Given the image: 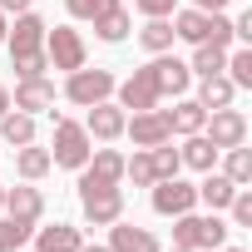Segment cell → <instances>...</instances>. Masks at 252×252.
I'll list each match as a JSON object with an SVG mask.
<instances>
[{
    "instance_id": "19",
    "label": "cell",
    "mask_w": 252,
    "mask_h": 252,
    "mask_svg": "<svg viewBox=\"0 0 252 252\" xmlns=\"http://www.w3.org/2000/svg\"><path fill=\"white\" fill-rule=\"evenodd\" d=\"M35 237V252H79V227H69V222H55V227H35L30 232Z\"/></svg>"
},
{
    "instance_id": "2",
    "label": "cell",
    "mask_w": 252,
    "mask_h": 252,
    "mask_svg": "<svg viewBox=\"0 0 252 252\" xmlns=\"http://www.w3.org/2000/svg\"><path fill=\"white\" fill-rule=\"evenodd\" d=\"M89 144H94V139L84 134V124L55 114V144H50V158H55L60 168H74V173H79V168L89 163V154H94Z\"/></svg>"
},
{
    "instance_id": "5",
    "label": "cell",
    "mask_w": 252,
    "mask_h": 252,
    "mask_svg": "<svg viewBox=\"0 0 252 252\" xmlns=\"http://www.w3.org/2000/svg\"><path fill=\"white\" fill-rule=\"evenodd\" d=\"M79 208H84V218H89L94 227H109V222L124 218V188H119V183H114V188L79 183Z\"/></svg>"
},
{
    "instance_id": "38",
    "label": "cell",
    "mask_w": 252,
    "mask_h": 252,
    "mask_svg": "<svg viewBox=\"0 0 252 252\" xmlns=\"http://www.w3.org/2000/svg\"><path fill=\"white\" fill-rule=\"evenodd\" d=\"M35 5V0H0V10H5V15H25Z\"/></svg>"
},
{
    "instance_id": "42",
    "label": "cell",
    "mask_w": 252,
    "mask_h": 252,
    "mask_svg": "<svg viewBox=\"0 0 252 252\" xmlns=\"http://www.w3.org/2000/svg\"><path fill=\"white\" fill-rule=\"evenodd\" d=\"M5 30H10V15H5V10H0V40H5Z\"/></svg>"
},
{
    "instance_id": "4",
    "label": "cell",
    "mask_w": 252,
    "mask_h": 252,
    "mask_svg": "<svg viewBox=\"0 0 252 252\" xmlns=\"http://www.w3.org/2000/svg\"><path fill=\"white\" fill-rule=\"evenodd\" d=\"M114 84H119V79H114L109 69H89V64H84V69H74V74L64 79V99L79 104V109H89V104L114 99Z\"/></svg>"
},
{
    "instance_id": "25",
    "label": "cell",
    "mask_w": 252,
    "mask_h": 252,
    "mask_svg": "<svg viewBox=\"0 0 252 252\" xmlns=\"http://www.w3.org/2000/svg\"><path fill=\"white\" fill-rule=\"evenodd\" d=\"M0 139L5 144H15V149H25V144H35V114H0Z\"/></svg>"
},
{
    "instance_id": "15",
    "label": "cell",
    "mask_w": 252,
    "mask_h": 252,
    "mask_svg": "<svg viewBox=\"0 0 252 252\" xmlns=\"http://www.w3.org/2000/svg\"><path fill=\"white\" fill-rule=\"evenodd\" d=\"M109 252H163L158 237L149 227H134V222H109Z\"/></svg>"
},
{
    "instance_id": "41",
    "label": "cell",
    "mask_w": 252,
    "mask_h": 252,
    "mask_svg": "<svg viewBox=\"0 0 252 252\" xmlns=\"http://www.w3.org/2000/svg\"><path fill=\"white\" fill-rule=\"evenodd\" d=\"M0 114H10V89L0 84Z\"/></svg>"
},
{
    "instance_id": "24",
    "label": "cell",
    "mask_w": 252,
    "mask_h": 252,
    "mask_svg": "<svg viewBox=\"0 0 252 252\" xmlns=\"http://www.w3.org/2000/svg\"><path fill=\"white\" fill-rule=\"evenodd\" d=\"M232 99H237V84H232L227 74H208L203 89H198V104H203L208 114H213V109H227Z\"/></svg>"
},
{
    "instance_id": "6",
    "label": "cell",
    "mask_w": 252,
    "mask_h": 252,
    "mask_svg": "<svg viewBox=\"0 0 252 252\" xmlns=\"http://www.w3.org/2000/svg\"><path fill=\"white\" fill-rule=\"evenodd\" d=\"M203 134L213 139V149L222 154V149H237V144H247V114L242 109H213L208 114V124H203Z\"/></svg>"
},
{
    "instance_id": "27",
    "label": "cell",
    "mask_w": 252,
    "mask_h": 252,
    "mask_svg": "<svg viewBox=\"0 0 252 252\" xmlns=\"http://www.w3.org/2000/svg\"><path fill=\"white\" fill-rule=\"evenodd\" d=\"M173 40H178V35H173V25H168V20H149V25L139 30V45H144L149 55H168V50H173Z\"/></svg>"
},
{
    "instance_id": "1",
    "label": "cell",
    "mask_w": 252,
    "mask_h": 252,
    "mask_svg": "<svg viewBox=\"0 0 252 252\" xmlns=\"http://www.w3.org/2000/svg\"><path fill=\"white\" fill-rule=\"evenodd\" d=\"M173 242H178V247H193V252H218V247L227 242V222H222L218 213L198 218V213L188 208V213L173 218Z\"/></svg>"
},
{
    "instance_id": "33",
    "label": "cell",
    "mask_w": 252,
    "mask_h": 252,
    "mask_svg": "<svg viewBox=\"0 0 252 252\" xmlns=\"http://www.w3.org/2000/svg\"><path fill=\"white\" fill-rule=\"evenodd\" d=\"M10 64H15L20 79H35V74L50 69V55H45V50H35V55H10Z\"/></svg>"
},
{
    "instance_id": "8",
    "label": "cell",
    "mask_w": 252,
    "mask_h": 252,
    "mask_svg": "<svg viewBox=\"0 0 252 252\" xmlns=\"http://www.w3.org/2000/svg\"><path fill=\"white\" fill-rule=\"evenodd\" d=\"M114 94H119V109H158V84H154V69L144 64V69H134L129 79H119L114 84Z\"/></svg>"
},
{
    "instance_id": "13",
    "label": "cell",
    "mask_w": 252,
    "mask_h": 252,
    "mask_svg": "<svg viewBox=\"0 0 252 252\" xmlns=\"http://www.w3.org/2000/svg\"><path fill=\"white\" fill-rule=\"evenodd\" d=\"M79 183H99V188L124 183V154H119V149H94L89 163L79 168Z\"/></svg>"
},
{
    "instance_id": "3",
    "label": "cell",
    "mask_w": 252,
    "mask_h": 252,
    "mask_svg": "<svg viewBox=\"0 0 252 252\" xmlns=\"http://www.w3.org/2000/svg\"><path fill=\"white\" fill-rule=\"evenodd\" d=\"M45 55H50V69H64V74L84 69V60H89L84 35H79L74 25H55V30H45Z\"/></svg>"
},
{
    "instance_id": "11",
    "label": "cell",
    "mask_w": 252,
    "mask_h": 252,
    "mask_svg": "<svg viewBox=\"0 0 252 252\" xmlns=\"http://www.w3.org/2000/svg\"><path fill=\"white\" fill-rule=\"evenodd\" d=\"M10 109H20V114H55V84H50L45 74L20 79L15 94H10Z\"/></svg>"
},
{
    "instance_id": "10",
    "label": "cell",
    "mask_w": 252,
    "mask_h": 252,
    "mask_svg": "<svg viewBox=\"0 0 252 252\" xmlns=\"http://www.w3.org/2000/svg\"><path fill=\"white\" fill-rule=\"evenodd\" d=\"M124 119H129V109H119V104H89V119H84V134L99 139V144H114L124 139Z\"/></svg>"
},
{
    "instance_id": "39",
    "label": "cell",
    "mask_w": 252,
    "mask_h": 252,
    "mask_svg": "<svg viewBox=\"0 0 252 252\" xmlns=\"http://www.w3.org/2000/svg\"><path fill=\"white\" fill-rule=\"evenodd\" d=\"M193 10H208L213 15V10H227V0H193Z\"/></svg>"
},
{
    "instance_id": "44",
    "label": "cell",
    "mask_w": 252,
    "mask_h": 252,
    "mask_svg": "<svg viewBox=\"0 0 252 252\" xmlns=\"http://www.w3.org/2000/svg\"><path fill=\"white\" fill-rule=\"evenodd\" d=\"M218 252H242V247H227V242H222V247H218Z\"/></svg>"
},
{
    "instance_id": "12",
    "label": "cell",
    "mask_w": 252,
    "mask_h": 252,
    "mask_svg": "<svg viewBox=\"0 0 252 252\" xmlns=\"http://www.w3.org/2000/svg\"><path fill=\"white\" fill-rule=\"evenodd\" d=\"M45 20L35 15V10H25V15H15V25L5 30V45H10V55H35V50H45Z\"/></svg>"
},
{
    "instance_id": "21",
    "label": "cell",
    "mask_w": 252,
    "mask_h": 252,
    "mask_svg": "<svg viewBox=\"0 0 252 252\" xmlns=\"http://www.w3.org/2000/svg\"><path fill=\"white\" fill-rule=\"evenodd\" d=\"M232 193H237V183H232L227 173H218V168H208L203 183H198V203H208L213 213H222V208L232 203Z\"/></svg>"
},
{
    "instance_id": "46",
    "label": "cell",
    "mask_w": 252,
    "mask_h": 252,
    "mask_svg": "<svg viewBox=\"0 0 252 252\" xmlns=\"http://www.w3.org/2000/svg\"><path fill=\"white\" fill-rule=\"evenodd\" d=\"M15 252H30V247H15Z\"/></svg>"
},
{
    "instance_id": "14",
    "label": "cell",
    "mask_w": 252,
    "mask_h": 252,
    "mask_svg": "<svg viewBox=\"0 0 252 252\" xmlns=\"http://www.w3.org/2000/svg\"><path fill=\"white\" fill-rule=\"evenodd\" d=\"M149 69H154L158 99H163V94H188V84H193V69H188L183 60H173V55H154Z\"/></svg>"
},
{
    "instance_id": "26",
    "label": "cell",
    "mask_w": 252,
    "mask_h": 252,
    "mask_svg": "<svg viewBox=\"0 0 252 252\" xmlns=\"http://www.w3.org/2000/svg\"><path fill=\"white\" fill-rule=\"evenodd\" d=\"M222 64H227V50L222 45H193V60H188V69L198 74V79H208V74H222Z\"/></svg>"
},
{
    "instance_id": "35",
    "label": "cell",
    "mask_w": 252,
    "mask_h": 252,
    "mask_svg": "<svg viewBox=\"0 0 252 252\" xmlns=\"http://www.w3.org/2000/svg\"><path fill=\"white\" fill-rule=\"evenodd\" d=\"M227 213H232V222H237V227H252V193H247V188H237V193H232V203H227Z\"/></svg>"
},
{
    "instance_id": "36",
    "label": "cell",
    "mask_w": 252,
    "mask_h": 252,
    "mask_svg": "<svg viewBox=\"0 0 252 252\" xmlns=\"http://www.w3.org/2000/svg\"><path fill=\"white\" fill-rule=\"evenodd\" d=\"M134 10L149 15V20H168V15L178 10V0H134Z\"/></svg>"
},
{
    "instance_id": "34",
    "label": "cell",
    "mask_w": 252,
    "mask_h": 252,
    "mask_svg": "<svg viewBox=\"0 0 252 252\" xmlns=\"http://www.w3.org/2000/svg\"><path fill=\"white\" fill-rule=\"evenodd\" d=\"M109 5H119V0H64V10H69L74 20H94V15H104Z\"/></svg>"
},
{
    "instance_id": "9",
    "label": "cell",
    "mask_w": 252,
    "mask_h": 252,
    "mask_svg": "<svg viewBox=\"0 0 252 252\" xmlns=\"http://www.w3.org/2000/svg\"><path fill=\"white\" fill-rule=\"evenodd\" d=\"M198 203V183H183V178H158L154 183V213L158 218H178Z\"/></svg>"
},
{
    "instance_id": "32",
    "label": "cell",
    "mask_w": 252,
    "mask_h": 252,
    "mask_svg": "<svg viewBox=\"0 0 252 252\" xmlns=\"http://www.w3.org/2000/svg\"><path fill=\"white\" fill-rule=\"evenodd\" d=\"M168 144H173V139H168ZM168 144L149 149V158H154V173H158V178H178V173H183V158H178V149H168Z\"/></svg>"
},
{
    "instance_id": "7",
    "label": "cell",
    "mask_w": 252,
    "mask_h": 252,
    "mask_svg": "<svg viewBox=\"0 0 252 252\" xmlns=\"http://www.w3.org/2000/svg\"><path fill=\"white\" fill-rule=\"evenodd\" d=\"M124 134L134 139V149H158V144H168V139H173L163 109H139L134 119H124Z\"/></svg>"
},
{
    "instance_id": "20",
    "label": "cell",
    "mask_w": 252,
    "mask_h": 252,
    "mask_svg": "<svg viewBox=\"0 0 252 252\" xmlns=\"http://www.w3.org/2000/svg\"><path fill=\"white\" fill-rule=\"evenodd\" d=\"M168 25H173V35H178V40H188V45H203V40H208V30H213V15L188 5V10H173V20H168Z\"/></svg>"
},
{
    "instance_id": "17",
    "label": "cell",
    "mask_w": 252,
    "mask_h": 252,
    "mask_svg": "<svg viewBox=\"0 0 252 252\" xmlns=\"http://www.w3.org/2000/svg\"><path fill=\"white\" fill-rule=\"evenodd\" d=\"M89 25H94V35H99L104 45H124V40H129V30H134V15L124 10V0H119V5H109L104 15H94Z\"/></svg>"
},
{
    "instance_id": "28",
    "label": "cell",
    "mask_w": 252,
    "mask_h": 252,
    "mask_svg": "<svg viewBox=\"0 0 252 252\" xmlns=\"http://www.w3.org/2000/svg\"><path fill=\"white\" fill-rule=\"evenodd\" d=\"M222 154H227V158H222V173H227L237 188H247V183H252V149L237 144V149H222Z\"/></svg>"
},
{
    "instance_id": "22",
    "label": "cell",
    "mask_w": 252,
    "mask_h": 252,
    "mask_svg": "<svg viewBox=\"0 0 252 252\" xmlns=\"http://www.w3.org/2000/svg\"><path fill=\"white\" fill-rule=\"evenodd\" d=\"M178 158H183V168H193V173L218 168V149H213V139H208V134H188V144L178 149Z\"/></svg>"
},
{
    "instance_id": "40",
    "label": "cell",
    "mask_w": 252,
    "mask_h": 252,
    "mask_svg": "<svg viewBox=\"0 0 252 252\" xmlns=\"http://www.w3.org/2000/svg\"><path fill=\"white\" fill-rule=\"evenodd\" d=\"M79 252H109V242H79Z\"/></svg>"
},
{
    "instance_id": "37",
    "label": "cell",
    "mask_w": 252,
    "mask_h": 252,
    "mask_svg": "<svg viewBox=\"0 0 252 252\" xmlns=\"http://www.w3.org/2000/svg\"><path fill=\"white\" fill-rule=\"evenodd\" d=\"M232 40H252V10H242L232 20Z\"/></svg>"
},
{
    "instance_id": "16",
    "label": "cell",
    "mask_w": 252,
    "mask_h": 252,
    "mask_svg": "<svg viewBox=\"0 0 252 252\" xmlns=\"http://www.w3.org/2000/svg\"><path fill=\"white\" fill-rule=\"evenodd\" d=\"M0 213H10V218H20V222H40V218H45V193L30 188V183L5 188V208H0Z\"/></svg>"
},
{
    "instance_id": "43",
    "label": "cell",
    "mask_w": 252,
    "mask_h": 252,
    "mask_svg": "<svg viewBox=\"0 0 252 252\" xmlns=\"http://www.w3.org/2000/svg\"><path fill=\"white\" fill-rule=\"evenodd\" d=\"M168 252H193V247H178V242H173V247H168Z\"/></svg>"
},
{
    "instance_id": "18",
    "label": "cell",
    "mask_w": 252,
    "mask_h": 252,
    "mask_svg": "<svg viewBox=\"0 0 252 252\" xmlns=\"http://www.w3.org/2000/svg\"><path fill=\"white\" fill-rule=\"evenodd\" d=\"M163 119H168V129H173V134H183V139H188V134H203L208 109H203L198 99H183V94H178V104H173V109H163Z\"/></svg>"
},
{
    "instance_id": "30",
    "label": "cell",
    "mask_w": 252,
    "mask_h": 252,
    "mask_svg": "<svg viewBox=\"0 0 252 252\" xmlns=\"http://www.w3.org/2000/svg\"><path fill=\"white\" fill-rule=\"evenodd\" d=\"M124 178H134V188H154V183H158V173H154V158H149V149H139L134 158H124Z\"/></svg>"
},
{
    "instance_id": "23",
    "label": "cell",
    "mask_w": 252,
    "mask_h": 252,
    "mask_svg": "<svg viewBox=\"0 0 252 252\" xmlns=\"http://www.w3.org/2000/svg\"><path fill=\"white\" fill-rule=\"evenodd\" d=\"M50 168H55L50 149H40V144H25V149H15V173H20L25 183H40Z\"/></svg>"
},
{
    "instance_id": "45",
    "label": "cell",
    "mask_w": 252,
    "mask_h": 252,
    "mask_svg": "<svg viewBox=\"0 0 252 252\" xmlns=\"http://www.w3.org/2000/svg\"><path fill=\"white\" fill-rule=\"evenodd\" d=\"M0 208H5V188H0Z\"/></svg>"
},
{
    "instance_id": "29",
    "label": "cell",
    "mask_w": 252,
    "mask_h": 252,
    "mask_svg": "<svg viewBox=\"0 0 252 252\" xmlns=\"http://www.w3.org/2000/svg\"><path fill=\"white\" fill-rule=\"evenodd\" d=\"M30 232H35V222H20V218H0V252H15V247H25L30 242Z\"/></svg>"
},
{
    "instance_id": "31",
    "label": "cell",
    "mask_w": 252,
    "mask_h": 252,
    "mask_svg": "<svg viewBox=\"0 0 252 252\" xmlns=\"http://www.w3.org/2000/svg\"><path fill=\"white\" fill-rule=\"evenodd\" d=\"M222 74L237 84V89H252V50L242 45V50H232L227 55V64H222Z\"/></svg>"
}]
</instances>
